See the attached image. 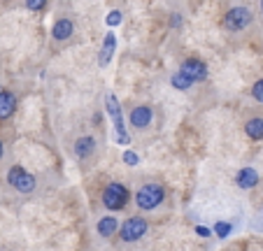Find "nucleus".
Segmentation results:
<instances>
[{"mask_svg": "<svg viewBox=\"0 0 263 251\" xmlns=\"http://www.w3.org/2000/svg\"><path fill=\"white\" fill-rule=\"evenodd\" d=\"M170 84H173L177 91H189L191 86H194V79H189L182 70H179V72H175L173 77H170Z\"/></svg>", "mask_w": 263, "mask_h": 251, "instance_id": "dca6fc26", "label": "nucleus"}, {"mask_svg": "<svg viewBox=\"0 0 263 251\" xmlns=\"http://www.w3.org/2000/svg\"><path fill=\"white\" fill-rule=\"evenodd\" d=\"M147 230H149L147 219L130 217V219H126L124 226L119 228V237H121V242H138L147 235Z\"/></svg>", "mask_w": 263, "mask_h": 251, "instance_id": "20e7f679", "label": "nucleus"}, {"mask_svg": "<svg viewBox=\"0 0 263 251\" xmlns=\"http://www.w3.org/2000/svg\"><path fill=\"white\" fill-rule=\"evenodd\" d=\"M115 47H117L115 33H107L105 35V42H103V49H100V65H103V68L112 61V56H115Z\"/></svg>", "mask_w": 263, "mask_h": 251, "instance_id": "4468645a", "label": "nucleus"}, {"mask_svg": "<svg viewBox=\"0 0 263 251\" xmlns=\"http://www.w3.org/2000/svg\"><path fill=\"white\" fill-rule=\"evenodd\" d=\"M3 91H5V89H3V86H0V93H3Z\"/></svg>", "mask_w": 263, "mask_h": 251, "instance_id": "393cba45", "label": "nucleus"}, {"mask_svg": "<svg viewBox=\"0 0 263 251\" xmlns=\"http://www.w3.org/2000/svg\"><path fill=\"white\" fill-rule=\"evenodd\" d=\"M196 233H198V235H203V237H210V228L198 226V228H196Z\"/></svg>", "mask_w": 263, "mask_h": 251, "instance_id": "4be33fe9", "label": "nucleus"}, {"mask_svg": "<svg viewBox=\"0 0 263 251\" xmlns=\"http://www.w3.org/2000/svg\"><path fill=\"white\" fill-rule=\"evenodd\" d=\"M152 121H154V112H152L149 105H138V107H133V112H130V126H133V128L144 130L152 126Z\"/></svg>", "mask_w": 263, "mask_h": 251, "instance_id": "0eeeda50", "label": "nucleus"}, {"mask_svg": "<svg viewBox=\"0 0 263 251\" xmlns=\"http://www.w3.org/2000/svg\"><path fill=\"white\" fill-rule=\"evenodd\" d=\"M7 182H10V186L16 188L19 193H33L35 186H37L35 177L21 165H12L10 167V172H7Z\"/></svg>", "mask_w": 263, "mask_h": 251, "instance_id": "7ed1b4c3", "label": "nucleus"}, {"mask_svg": "<svg viewBox=\"0 0 263 251\" xmlns=\"http://www.w3.org/2000/svg\"><path fill=\"white\" fill-rule=\"evenodd\" d=\"M26 7L30 12H42L47 7V0H26Z\"/></svg>", "mask_w": 263, "mask_h": 251, "instance_id": "f3484780", "label": "nucleus"}, {"mask_svg": "<svg viewBox=\"0 0 263 251\" xmlns=\"http://www.w3.org/2000/svg\"><path fill=\"white\" fill-rule=\"evenodd\" d=\"M235 184H238L240 188H254L258 184V172L254 170V167H242L238 175H235Z\"/></svg>", "mask_w": 263, "mask_h": 251, "instance_id": "f8f14e48", "label": "nucleus"}, {"mask_svg": "<svg viewBox=\"0 0 263 251\" xmlns=\"http://www.w3.org/2000/svg\"><path fill=\"white\" fill-rule=\"evenodd\" d=\"M252 95H254V100L263 103V79H258V82L252 86Z\"/></svg>", "mask_w": 263, "mask_h": 251, "instance_id": "a211bd4d", "label": "nucleus"}, {"mask_svg": "<svg viewBox=\"0 0 263 251\" xmlns=\"http://www.w3.org/2000/svg\"><path fill=\"white\" fill-rule=\"evenodd\" d=\"M252 24V10L249 7H231L223 14V28L226 30H242Z\"/></svg>", "mask_w": 263, "mask_h": 251, "instance_id": "39448f33", "label": "nucleus"}, {"mask_svg": "<svg viewBox=\"0 0 263 251\" xmlns=\"http://www.w3.org/2000/svg\"><path fill=\"white\" fill-rule=\"evenodd\" d=\"M119 219H115L112 214H107V217H103L98 221V226H96V230H98L100 237H105V240H109V237L115 235L117 230H119Z\"/></svg>", "mask_w": 263, "mask_h": 251, "instance_id": "9d476101", "label": "nucleus"}, {"mask_svg": "<svg viewBox=\"0 0 263 251\" xmlns=\"http://www.w3.org/2000/svg\"><path fill=\"white\" fill-rule=\"evenodd\" d=\"M96 138H91V135H84V138H80L77 142H74V156L77 158H89L91 153L96 151Z\"/></svg>", "mask_w": 263, "mask_h": 251, "instance_id": "ddd939ff", "label": "nucleus"}, {"mask_svg": "<svg viewBox=\"0 0 263 251\" xmlns=\"http://www.w3.org/2000/svg\"><path fill=\"white\" fill-rule=\"evenodd\" d=\"M128 198H130V193L124 184L112 182L109 186H105V191H103V205L107 207V209H112V212H119V209L126 207Z\"/></svg>", "mask_w": 263, "mask_h": 251, "instance_id": "f03ea898", "label": "nucleus"}, {"mask_svg": "<svg viewBox=\"0 0 263 251\" xmlns=\"http://www.w3.org/2000/svg\"><path fill=\"white\" fill-rule=\"evenodd\" d=\"M245 133H247L249 140H263V119L256 117V119H249L245 123Z\"/></svg>", "mask_w": 263, "mask_h": 251, "instance_id": "2eb2a0df", "label": "nucleus"}, {"mask_svg": "<svg viewBox=\"0 0 263 251\" xmlns=\"http://www.w3.org/2000/svg\"><path fill=\"white\" fill-rule=\"evenodd\" d=\"M124 163H126V165H138V153L124 151Z\"/></svg>", "mask_w": 263, "mask_h": 251, "instance_id": "aec40b11", "label": "nucleus"}, {"mask_svg": "<svg viewBox=\"0 0 263 251\" xmlns=\"http://www.w3.org/2000/svg\"><path fill=\"white\" fill-rule=\"evenodd\" d=\"M214 233H217V237H229L231 226H229V223H223V221H219L217 226H214Z\"/></svg>", "mask_w": 263, "mask_h": 251, "instance_id": "6ab92c4d", "label": "nucleus"}, {"mask_svg": "<svg viewBox=\"0 0 263 251\" xmlns=\"http://www.w3.org/2000/svg\"><path fill=\"white\" fill-rule=\"evenodd\" d=\"M163 200H165V191L159 184H144V186H140L138 191H135V205H138L140 209H144V212L156 209Z\"/></svg>", "mask_w": 263, "mask_h": 251, "instance_id": "f257e3e1", "label": "nucleus"}, {"mask_svg": "<svg viewBox=\"0 0 263 251\" xmlns=\"http://www.w3.org/2000/svg\"><path fill=\"white\" fill-rule=\"evenodd\" d=\"M74 33V24L68 19V16H63V19H56L54 28H51V37L56 40V42H65V40H70Z\"/></svg>", "mask_w": 263, "mask_h": 251, "instance_id": "1a4fd4ad", "label": "nucleus"}, {"mask_svg": "<svg viewBox=\"0 0 263 251\" xmlns=\"http://www.w3.org/2000/svg\"><path fill=\"white\" fill-rule=\"evenodd\" d=\"M179 70H182L189 79H194V82H203V79L208 77V65H205L200 59H186L182 65H179Z\"/></svg>", "mask_w": 263, "mask_h": 251, "instance_id": "6e6552de", "label": "nucleus"}, {"mask_svg": "<svg viewBox=\"0 0 263 251\" xmlns=\"http://www.w3.org/2000/svg\"><path fill=\"white\" fill-rule=\"evenodd\" d=\"M119 21H121V14H119V12H112V14L107 16V24H109V26H117Z\"/></svg>", "mask_w": 263, "mask_h": 251, "instance_id": "412c9836", "label": "nucleus"}, {"mask_svg": "<svg viewBox=\"0 0 263 251\" xmlns=\"http://www.w3.org/2000/svg\"><path fill=\"white\" fill-rule=\"evenodd\" d=\"M105 105H107V112L115 121V128H117V135H119V142L126 144L128 142V135H126V126H124V119H121V107H119V100L115 98L112 93L105 95Z\"/></svg>", "mask_w": 263, "mask_h": 251, "instance_id": "423d86ee", "label": "nucleus"}, {"mask_svg": "<svg viewBox=\"0 0 263 251\" xmlns=\"http://www.w3.org/2000/svg\"><path fill=\"white\" fill-rule=\"evenodd\" d=\"M14 112H16V95L10 93V91H3L0 93V121L10 119Z\"/></svg>", "mask_w": 263, "mask_h": 251, "instance_id": "9b49d317", "label": "nucleus"}, {"mask_svg": "<svg viewBox=\"0 0 263 251\" xmlns=\"http://www.w3.org/2000/svg\"><path fill=\"white\" fill-rule=\"evenodd\" d=\"M3 153H5V144H3V140H0V158H3Z\"/></svg>", "mask_w": 263, "mask_h": 251, "instance_id": "5701e85b", "label": "nucleus"}, {"mask_svg": "<svg viewBox=\"0 0 263 251\" xmlns=\"http://www.w3.org/2000/svg\"><path fill=\"white\" fill-rule=\"evenodd\" d=\"M261 12H263V0H261Z\"/></svg>", "mask_w": 263, "mask_h": 251, "instance_id": "b1692460", "label": "nucleus"}]
</instances>
